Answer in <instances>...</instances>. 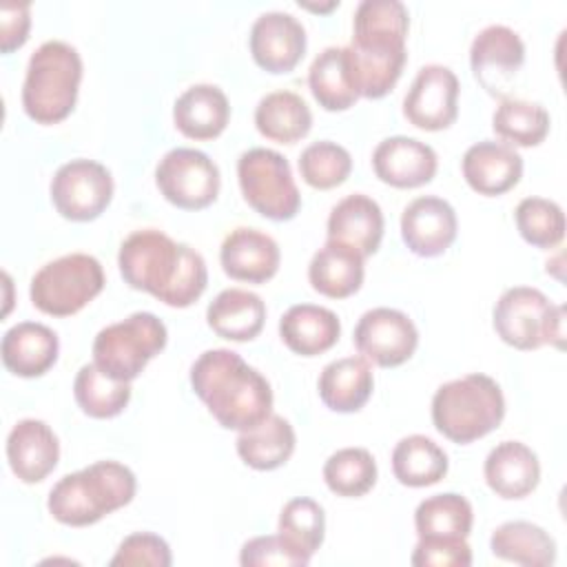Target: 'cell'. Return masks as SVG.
Returning <instances> with one entry per match:
<instances>
[{
	"label": "cell",
	"mask_w": 567,
	"mask_h": 567,
	"mask_svg": "<svg viewBox=\"0 0 567 567\" xmlns=\"http://www.w3.org/2000/svg\"><path fill=\"white\" fill-rule=\"evenodd\" d=\"M122 279L171 308H188L208 284L204 257L166 233L144 228L131 233L117 252Z\"/></svg>",
	"instance_id": "1"
},
{
	"label": "cell",
	"mask_w": 567,
	"mask_h": 567,
	"mask_svg": "<svg viewBox=\"0 0 567 567\" xmlns=\"http://www.w3.org/2000/svg\"><path fill=\"white\" fill-rule=\"evenodd\" d=\"M461 171L472 190L478 195L496 197L512 190L523 177V157L505 142L483 140L472 144L463 159Z\"/></svg>",
	"instance_id": "20"
},
{
	"label": "cell",
	"mask_w": 567,
	"mask_h": 567,
	"mask_svg": "<svg viewBox=\"0 0 567 567\" xmlns=\"http://www.w3.org/2000/svg\"><path fill=\"white\" fill-rule=\"evenodd\" d=\"M520 237L536 248H556L565 237L563 208L545 197H525L514 210Z\"/></svg>",
	"instance_id": "40"
},
{
	"label": "cell",
	"mask_w": 567,
	"mask_h": 567,
	"mask_svg": "<svg viewBox=\"0 0 567 567\" xmlns=\"http://www.w3.org/2000/svg\"><path fill=\"white\" fill-rule=\"evenodd\" d=\"M295 430L288 419L279 414H270L259 425L239 432L237 436V454L252 470H277L281 467L295 452Z\"/></svg>",
	"instance_id": "30"
},
{
	"label": "cell",
	"mask_w": 567,
	"mask_h": 567,
	"mask_svg": "<svg viewBox=\"0 0 567 567\" xmlns=\"http://www.w3.org/2000/svg\"><path fill=\"white\" fill-rule=\"evenodd\" d=\"M250 53L264 71L288 73L306 53V29L292 13L266 11L252 22Z\"/></svg>",
	"instance_id": "16"
},
{
	"label": "cell",
	"mask_w": 567,
	"mask_h": 567,
	"mask_svg": "<svg viewBox=\"0 0 567 567\" xmlns=\"http://www.w3.org/2000/svg\"><path fill=\"white\" fill-rule=\"evenodd\" d=\"M173 563L168 543L151 532H135L126 536L115 556L111 558V567H168Z\"/></svg>",
	"instance_id": "42"
},
{
	"label": "cell",
	"mask_w": 567,
	"mask_h": 567,
	"mask_svg": "<svg viewBox=\"0 0 567 567\" xmlns=\"http://www.w3.org/2000/svg\"><path fill=\"white\" fill-rule=\"evenodd\" d=\"M190 385L221 427L244 432L272 414L268 379L228 348L202 352L190 368Z\"/></svg>",
	"instance_id": "3"
},
{
	"label": "cell",
	"mask_w": 567,
	"mask_h": 567,
	"mask_svg": "<svg viewBox=\"0 0 567 567\" xmlns=\"http://www.w3.org/2000/svg\"><path fill=\"white\" fill-rule=\"evenodd\" d=\"M155 184L173 206L199 210L217 199L221 177L217 164L204 151L179 146L159 159Z\"/></svg>",
	"instance_id": "11"
},
{
	"label": "cell",
	"mask_w": 567,
	"mask_h": 567,
	"mask_svg": "<svg viewBox=\"0 0 567 567\" xmlns=\"http://www.w3.org/2000/svg\"><path fill=\"white\" fill-rule=\"evenodd\" d=\"M472 523V505L456 492L427 496L414 512V527L419 538H467Z\"/></svg>",
	"instance_id": "35"
},
{
	"label": "cell",
	"mask_w": 567,
	"mask_h": 567,
	"mask_svg": "<svg viewBox=\"0 0 567 567\" xmlns=\"http://www.w3.org/2000/svg\"><path fill=\"white\" fill-rule=\"evenodd\" d=\"M104 288L102 264L86 252L62 255L44 264L31 279V303L51 317L80 312Z\"/></svg>",
	"instance_id": "9"
},
{
	"label": "cell",
	"mask_w": 567,
	"mask_h": 567,
	"mask_svg": "<svg viewBox=\"0 0 567 567\" xmlns=\"http://www.w3.org/2000/svg\"><path fill=\"white\" fill-rule=\"evenodd\" d=\"M374 175L394 188H416L436 175L439 157L434 148L408 135L385 137L372 153Z\"/></svg>",
	"instance_id": "18"
},
{
	"label": "cell",
	"mask_w": 567,
	"mask_h": 567,
	"mask_svg": "<svg viewBox=\"0 0 567 567\" xmlns=\"http://www.w3.org/2000/svg\"><path fill=\"white\" fill-rule=\"evenodd\" d=\"M113 197L111 171L95 159H71L62 164L51 179V202L55 210L71 221H91L100 217Z\"/></svg>",
	"instance_id": "12"
},
{
	"label": "cell",
	"mask_w": 567,
	"mask_h": 567,
	"mask_svg": "<svg viewBox=\"0 0 567 567\" xmlns=\"http://www.w3.org/2000/svg\"><path fill=\"white\" fill-rule=\"evenodd\" d=\"M73 396L84 414L93 419H111L128 405L131 383L109 377L95 363H86L75 374Z\"/></svg>",
	"instance_id": "37"
},
{
	"label": "cell",
	"mask_w": 567,
	"mask_h": 567,
	"mask_svg": "<svg viewBox=\"0 0 567 567\" xmlns=\"http://www.w3.org/2000/svg\"><path fill=\"white\" fill-rule=\"evenodd\" d=\"M565 306L551 303L532 286L507 288L494 306L496 334L516 350H536L545 343L563 348Z\"/></svg>",
	"instance_id": "8"
},
{
	"label": "cell",
	"mask_w": 567,
	"mask_h": 567,
	"mask_svg": "<svg viewBox=\"0 0 567 567\" xmlns=\"http://www.w3.org/2000/svg\"><path fill=\"white\" fill-rule=\"evenodd\" d=\"M410 13L399 0H363L352 20L346 47L350 75L359 97H383L401 78Z\"/></svg>",
	"instance_id": "2"
},
{
	"label": "cell",
	"mask_w": 567,
	"mask_h": 567,
	"mask_svg": "<svg viewBox=\"0 0 567 567\" xmlns=\"http://www.w3.org/2000/svg\"><path fill=\"white\" fill-rule=\"evenodd\" d=\"M328 239L354 248L363 259L374 255L383 239L381 206L363 193L343 197L328 215Z\"/></svg>",
	"instance_id": "22"
},
{
	"label": "cell",
	"mask_w": 567,
	"mask_h": 567,
	"mask_svg": "<svg viewBox=\"0 0 567 567\" xmlns=\"http://www.w3.org/2000/svg\"><path fill=\"white\" fill-rule=\"evenodd\" d=\"M60 443L55 432L40 419L18 421L7 436V461L22 483L44 481L58 465Z\"/></svg>",
	"instance_id": "21"
},
{
	"label": "cell",
	"mask_w": 567,
	"mask_h": 567,
	"mask_svg": "<svg viewBox=\"0 0 567 567\" xmlns=\"http://www.w3.org/2000/svg\"><path fill=\"white\" fill-rule=\"evenodd\" d=\"M210 330L228 341H252L266 321V303L244 288L221 290L206 308Z\"/></svg>",
	"instance_id": "28"
},
{
	"label": "cell",
	"mask_w": 567,
	"mask_h": 567,
	"mask_svg": "<svg viewBox=\"0 0 567 567\" xmlns=\"http://www.w3.org/2000/svg\"><path fill=\"white\" fill-rule=\"evenodd\" d=\"M352 339L359 354L381 368L405 363L419 346L414 321L405 312L385 306L363 312Z\"/></svg>",
	"instance_id": "13"
},
{
	"label": "cell",
	"mask_w": 567,
	"mask_h": 567,
	"mask_svg": "<svg viewBox=\"0 0 567 567\" xmlns=\"http://www.w3.org/2000/svg\"><path fill=\"white\" fill-rule=\"evenodd\" d=\"M219 261L230 279L266 284L277 275L281 252L277 241L264 230L239 226L224 237Z\"/></svg>",
	"instance_id": "19"
},
{
	"label": "cell",
	"mask_w": 567,
	"mask_h": 567,
	"mask_svg": "<svg viewBox=\"0 0 567 567\" xmlns=\"http://www.w3.org/2000/svg\"><path fill=\"white\" fill-rule=\"evenodd\" d=\"M363 257L339 241H326L310 259L308 279L310 286L330 299H346L354 295L363 284Z\"/></svg>",
	"instance_id": "29"
},
{
	"label": "cell",
	"mask_w": 567,
	"mask_h": 567,
	"mask_svg": "<svg viewBox=\"0 0 567 567\" xmlns=\"http://www.w3.org/2000/svg\"><path fill=\"white\" fill-rule=\"evenodd\" d=\"M410 563L416 567H470L472 549L467 538H419Z\"/></svg>",
	"instance_id": "44"
},
{
	"label": "cell",
	"mask_w": 567,
	"mask_h": 567,
	"mask_svg": "<svg viewBox=\"0 0 567 567\" xmlns=\"http://www.w3.org/2000/svg\"><path fill=\"white\" fill-rule=\"evenodd\" d=\"M447 454L423 434L403 436L392 450V472L401 485L427 487L447 474Z\"/></svg>",
	"instance_id": "34"
},
{
	"label": "cell",
	"mask_w": 567,
	"mask_h": 567,
	"mask_svg": "<svg viewBox=\"0 0 567 567\" xmlns=\"http://www.w3.org/2000/svg\"><path fill=\"white\" fill-rule=\"evenodd\" d=\"M485 483L489 489L505 498L516 501L532 494L540 481V463L532 447L520 441H501L489 450L483 465Z\"/></svg>",
	"instance_id": "23"
},
{
	"label": "cell",
	"mask_w": 567,
	"mask_h": 567,
	"mask_svg": "<svg viewBox=\"0 0 567 567\" xmlns=\"http://www.w3.org/2000/svg\"><path fill=\"white\" fill-rule=\"evenodd\" d=\"M458 221L450 202L436 195L412 199L401 213V237L419 257H439L456 239Z\"/></svg>",
	"instance_id": "17"
},
{
	"label": "cell",
	"mask_w": 567,
	"mask_h": 567,
	"mask_svg": "<svg viewBox=\"0 0 567 567\" xmlns=\"http://www.w3.org/2000/svg\"><path fill=\"white\" fill-rule=\"evenodd\" d=\"M323 481L337 496H363L377 483L374 456L365 447H341L323 463Z\"/></svg>",
	"instance_id": "38"
},
{
	"label": "cell",
	"mask_w": 567,
	"mask_h": 567,
	"mask_svg": "<svg viewBox=\"0 0 567 567\" xmlns=\"http://www.w3.org/2000/svg\"><path fill=\"white\" fill-rule=\"evenodd\" d=\"M0 352L2 363L11 374L33 379L53 368L58 361L60 341L49 326L38 321H20L4 332Z\"/></svg>",
	"instance_id": "24"
},
{
	"label": "cell",
	"mask_w": 567,
	"mask_h": 567,
	"mask_svg": "<svg viewBox=\"0 0 567 567\" xmlns=\"http://www.w3.org/2000/svg\"><path fill=\"white\" fill-rule=\"evenodd\" d=\"M82 82V58L62 40L42 42L29 58L22 84L24 113L38 124H58L75 106Z\"/></svg>",
	"instance_id": "6"
},
{
	"label": "cell",
	"mask_w": 567,
	"mask_h": 567,
	"mask_svg": "<svg viewBox=\"0 0 567 567\" xmlns=\"http://www.w3.org/2000/svg\"><path fill=\"white\" fill-rule=\"evenodd\" d=\"M166 326L153 312H133L102 328L93 339V363L117 381H133L164 350Z\"/></svg>",
	"instance_id": "7"
},
{
	"label": "cell",
	"mask_w": 567,
	"mask_h": 567,
	"mask_svg": "<svg viewBox=\"0 0 567 567\" xmlns=\"http://www.w3.org/2000/svg\"><path fill=\"white\" fill-rule=\"evenodd\" d=\"M308 86L326 111H346L359 100L346 47H328L312 60L308 69Z\"/></svg>",
	"instance_id": "33"
},
{
	"label": "cell",
	"mask_w": 567,
	"mask_h": 567,
	"mask_svg": "<svg viewBox=\"0 0 567 567\" xmlns=\"http://www.w3.org/2000/svg\"><path fill=\"white\" fill-rule=\"evenodd\" d=\"M489 549L496 558L525 567H547L556 560V543L529 520H507L492 532Z\"/></svg>",
	"instance_id": "31"
},
{
	"label": "cell",
	"mask_w": 567,
	"mask_h": 567,
	"mask_svg": "<svg viewBox=\"0 0 567 567\" xmlns=\"http://www.w3.org/2000/svg\"><path fill=\"white\" fill-rule=\"evenodd\" d=\"M319 396L332 412H359L372 396L374 377L365 357H343L330 361L317 381Z\"/></svg>",
	"instance_id": "27"
},
{
	"label": "cell",
	"mask_w": 567,
	"mask_h": 567,
	"mask_svg": "<svg viewBox=\"0 0 567 567\" xmlns=\"http://www.w3.org/2000/svg\"><path fill=\"white\" fill-rule=\"evenodd\" d=\"M230 117L226 93L215 84L188 86L173 106V122L177 131L190 140H215L224 133Z\"/></svg>",
	"instance_id": "26"
},
{
	"label": "cell",
	"mask_w": 567,
	"mask_h": 567,
	"mask_svg": "<svg viewBox=\"0 0 567 567\" xmlns=\"http://www.w3.org/2000/svg\"><path fill=\"white\" fill-rule=\"evenodd\" d=\"M255 126L266 140L295 144L308 135L312 113L301 95L292 91H272L259 100L255 109Z\"/></svg>",
	"instance_id": "32"
},
{
	"label": "cell",
	"mask_w": 567,
	"mask_h": 567,
	"mask_svg": "<svg viewBox=\"0 0 567 567\" xmlns=\"http://www.w3.org/2000/svg\"><path fill=\"white\" fill-rule=\"evenodd\" d=\"M279 536L306 560L321 547L326 534L323 507L306 496L290 498L279 514L277 523Z\"/></svg>",
	"instance_id": "39"
},
{
	"label": "cell",
	"mask_w": 567,
	"mask_h": 567,
	"mask_svg": "<svg viewBox=\"0 0 567 567\" xmlns=\"http://www.w3.org/2000/svg\"><path fill=\"white\" fill-rule=\"evenodd\" d=\"M137 481L131 467L117 461H97L62 476L49 492V514L71 527H86L128 505Z\"/></svg>",
	"instance_id": "4"
},
{
	"label": "cell",
	"mask_w": 567,
	"mask_h": 567,
	"mask_svg": "<svg viewBox=\"0 0 567 567\" xmlns=\"http://www.w3.org/2000/svg\"><path fill=\"white\" fill-rule=\"evenodd\" d=\"M239 563L244 567H303L310 560L301 558L279 534L255 536L244 543Z\"/></svg>",
	"instance_id": "43"
},
{
	"label": "cell",
	"mask_w": 567,
	"mask_h": 567,
	"mask_svg": "<svg viewBox=\"0 0 567 567\" xmlns=\"http://www.w3.org/2000/svg\"><path fill=\"white\" fill-rule=\"evenodd\" d=\"M505 396L501 385L481 372L452 379L432 396V423L452 443L467 445L501 425Z\"/></svg>",
	"instance_id": "5"
},
{
	"label": "cell",
	"mask_w": 567,
	"mask_h": 567,
	"mask_svg": "<svg viewBox=\"0 0 567 567\" xmlns=\"http://www.w3.org/2000/svg\"><path fill=\"white\" fill-rule=\"evenodd\" d=\"M352 171L350 153L330 140H319L306 146L299 155V173L312 188L328 190L348 179Z\"/></svg>",
	"instance_id": "41"
},
{
	"label": "cell",
	"mask_w": 567,
	"mask_h": 567,
	"mask_svg": "<svg viewBox=\"0 0 567 567\" xmlns=\"http://www.w3.org/2000/svg\"><path fill=\"white\" fill-rule=\"evenodd\" d=\"M31 4L29 2H4L0 7V49L11 53L20 49L29 38Z\"/></svg>",
	"instance_id": "45"
},
{
	"label": "cell",
	"mask_w": 567,
	"mask_h": 567,
	"mask_svg": "<svg viewBox=\"0 0 567 567\" xmlns=\"http://www.w3.org/2000/svg\"><path fill=\"white\" fill-rule=\"evenodd\" d=\"M525 62L520 35L505 24H489L476 33L470 47L474 78L492 95H503Z\"/></svg>",
	"instance_id": "15"
},
{
	"label": "cell",
	"mask_w": 567,
	"mask_h": 567,
	"mask_svg": "<svg viewBox=\"0 0 567 567\" xmlns=\"http://www.w3.org/2000/svg\"><path fill=\"white\" fill-rule=\"evenodd\" d=\"M341 334L339 317L323 306L295 303L279 319V337L288 350L301 357L328 352Z\"/></svg>",
	"instance_id": "25"
},
{
	"label": "cell",
	"mask_w": 567,
	"mask_h": 567,
	"mask_svg": "<svg viewBox=\"0 0 567 567\" xmlns=\"http://www.w3.org/2000/svg\"><path fill=\"white\" fill-rule=\"evenodd\" d=\"M405 120L423 131H443L458 115V78L443 64L419 69L403 97Z\"/></svg>",
	"instance_id": "14"
},
{
	"label": "cell",
	"mask_w": 567,
	"mask_h": 567,
	"mask_svg": "<svg viewBox=\"0 0 567 567\" xmlns=\"http://www.w3.org/2000/svg\"><path fill=\"white\" fill-rule=\"evenodd\" d=\"M492 128L509 146H538L549 133V113L538 102L503 97L492 115Z\"/></svg>",
	"instance_id": "36"
},
{
	"label": "cell",
	"mask_w": 567,
	"mask_h": 567,
	"mask_svg": "<svg viewBox=\"0 0 567 567\" xmlns=\"http://www.w3.org/2000/svg\"><path fill=\"white\" fill-rule=\"evenodd\" d=\"M237 177L250 208L272 221H288L299 213L301 195L288 159L272 148H250L239 155Z\"/></svg>",
	"instance_id": "10"
}]
</instances>
